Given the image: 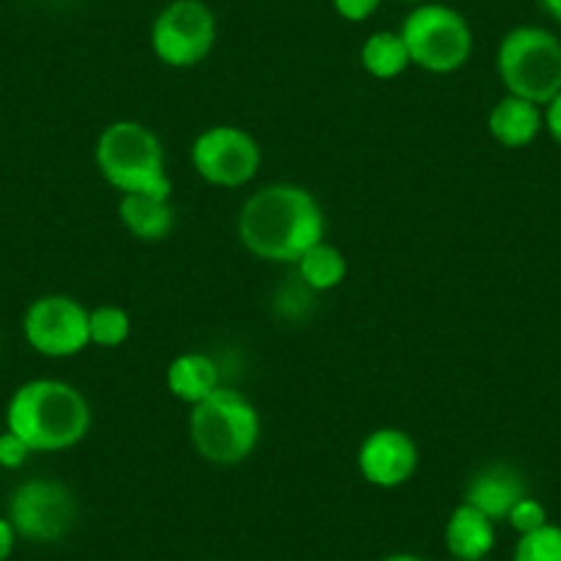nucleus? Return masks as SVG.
<instances>
[{
	"label": "nucleus",
	"mask_w": 561,
	"mask_h": 561,
	"mask_svg": "<svg viewBox=\"0 0 561 561\" xmlns=\"http://www.w3.org/2000/svg\"><path fill=\"white\" fill-rule=\"evenodd\" d=\"M237 234L262 262L298 264L311 245L325 240V213L306 187L267 185L242 204Z\"/></svg>",
	"instance_id": "nucleus-1"
},
{
	"label": "nucleus",
	"mask_w": 561,
	"mask_h": 561,
	"mask_svg": "<svg viewBox=\"0 0 561 561\" xmlns=\"http://www.w3.org/2000/svg\"><path fill=\"white\" fill-rule=\"evenodd\" d=\"M7 430L23 438L31 451L72 449L91 430L89 399L64 380H28L9 399Z\"/></svg>",
	"instance_id": "nucleus-2"
},
{
	"label": "nucleus",
	"mask_w": 561,
	"mask_h": 561,
	"mask_svg": "<svg viewBox=\"0 0 561 561\" xmlns=\"http://www.w3.org/2000/svg\"><path fill=\"white\" fill-rule=\"evenodd\" d=\"M94 163L102 180L118 193H152L171 198L165 152L158 133L147 124L122 118L107 124L96 138Z\"/></svg>",
	"instance_id": "nucleus-3"
},
{
	"label": "nucleus",
	"mask_w": 561,
	"mask_h": 561,
	"mask_svg": "<svg viewBox=\"0 0 561 561\" xmlns=\"http://www.w3.org/2000/svg\"><path fill=\"white\" fill-rule=\"evenodd\" d=\"M262 435L259 410L237 388L209 393L191 410V444L213 466H240Z\"/></svg>",
	"instance_id": "nucleus-4"
},
{
	"label": "nucleus",
	"mask_w": 561,
	"mask_h": 561,
	"mask_svg": "<svg viewBox=\"0 0 561 561\" xmlns=\"http://www.w3.org/2000/svg\"><path fill=\"white\" fill-rule=\"evenodd\" d=\"M495 69L506 94L548 105L561 94V42L539 25H517L501 39Z\"/></svg>",
	"instance_id": "nucleus-5"
},
{
	"label": "nucleus",
	"mask_w": 561,
	"mask_h": 561,
	"mask_svg": "<svg viewBox=\"0 0 561 561\" xmlns=\"http://www.w3.org/2000/svg\"><path fill=\"white\" fill-rule=\"evenodd\" d=\"M410 64L424 72L451 75L468 64L473 53V34L468 20L446 3H421L404 18L402 28Z\"/></svg>",
	"instance_id": "nucleus-6"
},
{
	"label": "nucleus",
	"mask_w": 561,
	"mask_h": 561,
	"mask_svg": "<svg viewBox=\"0 0 561 561\" xmlns=\"http://www.w3.org/2000/svg\"><path fill=\"white\" fill-rule=\"evenodd\" d=\"M152 50L165 67H198L218 42V18L204 0H171L152 23Z\"/></svg>",
	"instance_id": "nucleus-7"
},
{
	"label": "nucleus",
	"mask_w": 561,
	"mask_h": 561,
	"mask_svg": "<svg viewBox=\"0 0 561 561\" xmlns=\"http://www.w3.org/2000/svg\"><path fill=\"white\" fill-rule=\"evenodd\" d=\"M7 517L28 542H58L78 520V499L56 479H28L14 488Z\"/></svg>",
	"instance_id": "nucleus-8"
},
{
	"label": "nucleus",
	"mask_w": 561,
	"mask_h": 561,
	"mask_svg": "<svg viewBox=\"0 0 561 561\" xmlns=\"http://www.w3.org/2000/svg\"><path fill=\"white\" fill-rule=\"evenodd\" d=\"M196 174L215 187H242L259 174L262 149L256 138L234 124H218L196 135L191 149Z\"/></svg>",
	"instance_id": "nucleus-9"
},
{
	"label": "nucleus",
	"mask_w": 561,
	"mask_h": 561,
	"mask_svg": "<svg viewBox=\"0 0 561 561\" xmlns=\"http://www.w3.org/2000/svg\"><path fill=\"white\" fill-rule=\"evenodd\" d=\"M23 333L45 358H72L91 344L89 309L69 295H42L25 311Z\"/></svg>",
	"instance_id": "nucleus-10"
},
{
	"label": "nucleus",
	"mask_w": 561,
	"mask_h": 561,
	"mask_svg": "<svg viewBox=\"0 0 561 561\" xmlns=\"http://www.w3.org/2000/svg\"><path fill=\"white\" fill-rule=\"evenodd\" d=\"M419 468V446L404 430L380 427L364 438L358 449V471L382 490L402 488Z\"/></svg>",
	"instance_id": "nucleus-11"
},
{
	"label": "nucleus",
	"mask_w": 561,
	"mask_h": 561,
	"mask_svg": "<svg viewBox=\"0 0 561 561\" xmlns=\"http://www.w3.org/2000/svg\"><path fill=\"white\" fill-rule=\"evenodd\" d=\"M528 488L523 473L510 462H493L473 473L466 484V504L477 506L490 520H506L512 506L526 499Z\"/></svg>",
	"instance_id": "nucleus-12"
},
{
	"label": "nucleus",
	"mask_w": 561,
	"mask_h": 561,
	"mask_svg": "<svg viewBox=\"0 0 561 561\" xmlns=\"http://www.w3.org/2000/svg\"><path fill=\"white\" fill-rule=\"evenodd\" d=\"M542 107L528 100H520V96L506 94L504 100H499L490 107L488 129L501 147L506 149H523L534 144L537 135L542 133Z\"/></svg>",
	"instance_id": "nucleus-13"
},
{
	"label": "nucleus",
	"mask_w": 561,
	"mask_h": 561,
	"mask_svg": "<svg viewBox=\"0 0 561 561\" xmlns=\"http://www.w3.org/2000/svg\"><path fill=\"white\" fill-rule=\"evenodd\" d=\"M444 539L446 550L457 561H482L495 548V523L477 506L462 501L446 520Z\"/></svg>",
	"instance_id": "nucleus-14"
},
{
	"label": "nucleus",
	"mask_w": 561,
	"mask_h": 561,
	"mask_svg": "<svg viewBox=\"0 0 561 561\" xmlns=\"http://www.w3.org/2000/svg\"><path fill=\"white\" fill-rule=\"evenodd\" d=\"M118 220L133 237L144 242H160L171 234L176 213L171 198L152 193H124L118 198Z\"/></svg>",
	"instance_id": "nucleus-15"
},
{
	"label": "nucleus",
	"mask_w": 561,
	"mask_h": 561,
	"mask_svg": "<svg viewBox=\"0 0 561 561\" xmlns=\"http://www.w3.org/2000/svg\"><path fill=\"white\" fill-rule=\"evenodd\" d=\"M165 386L180 402L198 404L220 388L218 364L207 353H182L165 369Z\"/></svg>",
	"instance_id": "nucleus-16"
},
{
	"label": "nucleus",
	"mask_w": 561,
	"mask_h": 561,
	"mask_svg": "<svg viewBox=\"0 0 561 561\" xmlns=\"http://www.w3.org/2000/svg\"><path fill=\"white\" fill-rule=\"evenodd\" d=\"M295 273H298L306 287L314 289L317 295L331 293V289L342 287V280L347 278V256H344L336 245L320 240L298 259Z\"/></svg>",
	"instance_id": "nucleus-17"
},
{
	"label": "nucleus",
	"mask_w": 561,
	"mask_h": 561,
	"mask_svg": "<svg viewBox=\"0 0 561 561\" xmlns=\"http://www.w3.org/2000/svg\"><path fill=\"white\" fill-rule=\"evenodd\" d=\"M360 67L377 80H393L410 67V53L402 34L393 31H377L360 47Z\"/></svg>",
	"instance_id": "nucleus-18"
},
{
	"label": "nucleus",
	"mask_w": 561,
	"mask_h": 561,
	"mask_svg": "<svg viewBox=\"0 0 561 561\" xmlns=\"http://www.w3.org/2000/svg\"><path fill=\"white\" fill-rule=\"evenodd\" d=\"M133 331V320L124 309L118 306H96L89 309V336L91 344L100 347H118L129 339Z\"/></svg>",
	"instance_id": "nucleus-19"
},
{
	"label": "nucleus",
	"mask_w": 561,
	"mask_h": 561,
	"mask_svg": "<svg viewBox=\"0 0 561 561\" xmlns=\"http://www.w3.org/2000/svg\"><path fill=\"white\" fill-rule=\"evenodd\" d=\"M512 561H561V526L545 523L537 531L520 534Z\"/></svg>",
	"instance_id": "nucleus-20"
},
{
	"label": "nucleus",
	"mask_w": 561,
	"mask_h": 561,
	"mask_svg": "<svg viewBox=\"0 0 561 561\" xmlns=\"http://www.w3.org/2000/svg\"><path fill=\"white\" fill-rule=\"evenodd\" d=\"M314 289H309L300 280V275L295 273V278H289V284L278 287L275 293V314L284 317V320H306L309 309L314 306Z\"/></svg>",
	"instance_id": "nucleus-21"
},
{
	"label": "nucleus",
	"mask_w": 561,
	"mask_h": 561,
	"mask_svg": "<svg viewBox=\"0 0 561 561\" xmlns=\"http://www.w3.org/2000/svg\"><path fill=\"white\" fill-rule=\"evenodd\" d=\"M506 520H510V526L515 528L517 534H528V531H537V528H542L545 523H548V512H545V506L539 504L537 499L526 495V499H520L515 506H512Z\"/></svg>",
	"instance_id": "nucleus-22"
},
{
	"label": "nucleus",
	"mask_w": 561,
	"mask_h": 561,
	"mask_svg": "<svg viewBox=\"0 0 561 561\" xmlns=\"http://www.w3.org/2000/svg\"><path fill=\"white\" fill-rule=\"evenodd\" d=\"M31 457V446L25 444L23 438H18L14 433H0V468H7V471H18L28 462Z\"/></svg>",
	"instance_id": "nucleus-23"
},
{
	"label": "nucleus",
	"mask_w": 561,
	"mask_h": 561,
	"mask_svg": "<svg viewBox=\"0 0 561 561\" xmlns=\"http://www.w3.org/2000/svg\"><path fill=\"white\" fill-rule=\"evenodd\" d=\"M382 0H333V12L347 23H364L371 14H377Z\"/></svg>",
	"instance_id": "nucleus-24"
},
{
	"label": "nucleus",
	"mask_w": 561,
	"mask_h": 561,
	"mask_svg": "<svg viewBox=\"0 0 561 561\" xmlns=\"http://www.w3.org/2000/svg\"><path fill=\"white\" fill-rule=\"evenodd\" d=\"M542 116H545V129H548V135L561 147V94L553 96V100L545 105Z\"/></svg>",
	"instance_id": "nucleus-25"
},
{
	"label": "nucleus",
	"mask_w": 561,
	"mask_h": 561,
	"mask_svg": "<svg viewBox=\"0 0 561 561\" xmlns=\"http://www.w3.org/2000/svg\"><path fill=\"white\" fill-rule=\"evenodd\" d=\"M14 545H18V531H14L12 520L0 517V561H9V556L14 553Z\"/></svg>",
	"instance_id": "nucleus-26"
},
{
	"label": "nucleus",
	"mask_w": 561,
	"mask_h": 561,
	"mask_svg": "<svg viewBox=\"0 0 561 561\" xmlns=\"http://www.w3.org/2000/svg\"><path fill=\"white\" fill-rule=\"evenodd\" d=\"M539 7H542V12L548 14L550 20L561 23V0H539Z\"/></svg>",
	"instance_id": "nucleus-27"
},
{
	"label": "nucleus",
	"mask_w": 561,
	"mask_h": 561,
	"mask_svg": "<svg viewBox=\"0 0 561 561\" xmlns=\"http://www.w3.org/2000/svg\"><path fill=\"white\" fill-rule=\"evenodd\" d=\"M380 561H427V559H421V556H413V553H393V556H386V559Z\"/></svg>",
	"instance_id": "nucleus-28"
},
{
	"label": "nucleus",
	"mask_w": 561,
	"mask_h": 561,
	"mask_svg": "<svg viewBox=\"0 0 561 561\" xmlns=\"http://www.w3.org/2000/svg\"><path fill=\"white\" fill-rule=\"evenodd\" d=\"M397 3H410V7H421V3H430V0H397Z\"/></svg>",
	"instance_id": "nucleus-29"
},
{
	"label": "nucleus",
	"mask_w": 561,
	"mask_h": 561,
	"mask_svg": "<svg viewBox=\"0 0 561 561\" xmlns=\"http://www.w3.org/2000/svg\"><path fill=\"white\" fill-rule=\"evenodd\" d=\"M455 561H457V559H455Z\"/></svg>",
	"instance_id": "nucleus-30"
}]
</instances>
